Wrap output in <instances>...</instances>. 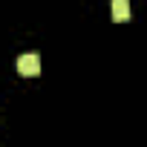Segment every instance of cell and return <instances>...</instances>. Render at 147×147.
I'll use <instances>...</instances> for the list:
<instances>
[{
	"instance_id": "cell-2",
	"label": "cell",
	"mask_w": 147,
	"mask_h": 147,
	"mask_svg": "<svg viewBox=\"0 0 147 147\" xmlns=\"http://www.w3.org/2000/svg\"><path fill=\"white\" fill-rule=\"evenodd\" d=\"M113 20L115 23L130 20V0H113Z\"/></svg>"
},
{
	"instance_id": "cell-1",
	"label": "cell",
	"mask_w": 147,
	"mask_h": 147,
	"mask_svg": "<svg viewBox=\"0 0 147 147\" xmlns=\"http://www.w3.org/2000/svg\"><path fill=\"white\" fill-rule=\"evenodd\" d=\"M18 72H20V75H26V78L38 75V72H40V55H35V52L20 55V58H18Z\"/></svg>"
}]
</instances>
